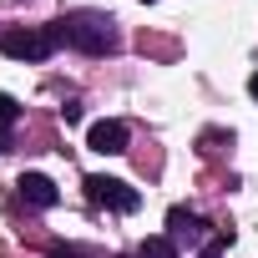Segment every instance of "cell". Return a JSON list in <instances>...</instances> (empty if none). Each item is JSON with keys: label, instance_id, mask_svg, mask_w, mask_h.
<instances>
[{"label": "cell", "instance_id": "cell-1", "mask_svg": "<svg viewBox=\"0 0 258 258\" xmlns=\"http://www.w3.org/2000/svg\"><path fill=\"white\" fill-rule=\"evenodd\" d=\"M61 36H66V46H76L86 56H111L116 51V21L101 16V11H71L61 21Z\"/></svg>", "mask_w": 258, "mask_h": 258}, {"label": "cell", "instance_id": "cell-2", "mask_svg": "<svg viewBox=\"0 0 258 258\" xmlns=\"http://www.w3.org/2000/svg\"><path fill=\"white\" fill-rule=\"evenodd\" d=\"M56 46H66L61 21L41 26V31H0V56H11V61H46V56H56Z\"/></svg>", "mask_w": 258, "mask_h": 258}, {"label": "cell", "instance_id": "cell-3", "mask_svg": "<svg viewBox=\"0 0 258 258\" xmlns=\"http://www.w3.org/2000/svg\"><path fill=\"white\" fill-rule=\"evenodd\" d=\"M213 238H218V233H213V223H208L203 213H192V208H172V213H167V243H172L177 253H203Z\"/></svg>", "mask_w": 258, "mask_h": 258}, {"label": "cell", "instance_id": "cell-4", "mask_svg": "<svg viewBox=\"0 0 258 258\" xmlns=\"http://www.w3.org/2000/svg\"><path fill=\"white\" fill-rule=\"evenodd\" d=\"M81 187H86V198H91L96 208H106V213H137V208H142V192H137L132 182H121V177H101V172H91Z\"/></svg>", "mask_w": 258, "mask_h": 258}, {"label": "cell", "instance_id": "cell-5", "mask_svg": "<svg viewBox=\"0 0 258 258\" xmlns=\"http://www.w3.org/2000/svg\"><path fill=\"white\" fill-rule=\"evenodd\" d=\"M126 142H132V126L116 121V116H106V121H91V126H86V147H91V152H101V157H121V152H126Z\"/></svg>", "mask_w": 258, "mask_h": 258}, {"label": "cell", "instance_id": "cell-6", "mask_svg": "<svg viewBox=\"0 0 258 258\" xmlns=\"http://www.w3.org/2000/svg\"><path fill=\"white\" fill-rule=\"evenodd\" d=\"M16 187H21V203H26V208H41V213H46V208L61 203V192H56V182H51L46 172H26Z\"/></svg>", "mask_w": 258, "mask_h": 258}, {"label": "cell", "instance_id": "cell-7", "mask_svg": "<svg viewBox=\"0 0 258 258\" xmlns=\"http://www.w3.org/2000/svg\"><path fill=\"white\" fill-rule=\"evenodd\" d=\"M21 121V101L0 91V152H11V126Z\"/></svg>", "mask_w": 258, "mask_h": 258}, {"label": "cell", "instance_id": "cell-8", "mask_svg": "<svg viewBox=\"0 0 258 258\" xmlns=\"http://www.w3.org/2000/svg\"><path fill=\"white\" fill-rule=\"evenodd\" d=\"M132 258H182V253H177V248L167 243V233H162V238H147V243H137V253H132Z\"/></svg>", "mask_w": 258, "mask_h": 258}, {"label": "cell", "instance_id": "cell-9", "mask_svg": "<svg viewBox=\"0 0 258 258\" xmlns=\"http://www.w3.org/2000/svg\"><path fill=\"white\" fill-rule=\"evenodd\" d=\"M248 91H253V101H258V71H253V76H248Z\"/></svg>", "mask_w": 258, "mask_h": 258}, {"label": "cell", "instance_id": "cell-10", "mask_svg": "<svg viewBox=\"0 0 258 258\" xmlns=\"http://www.w3.org/2000/svg\"><path fill=\"white\" fill-rule=\"evenodd\" d=\"M51 258H81V253H51Z\"/></svg>", "mask_w": 258, "mask_h": 258}, {"label": "cell", "instance_id": "cell-11", "mask_svg": "<svg viewBox=\"0 0 258 258\" xmlns=\"http://www.w3.org/2000/svg\"><path fill=\"white\" fill-rule=\"evenodd\" d=\"M142 6H157V0H142Z\"/></svg>", "mask_w": 258, "mask_h": 258}, {"label": "cell", "instance_id": "cell-12", "mask_svg": "<svg viewBox=\"0 0 258 258\" xmlns=\"http://www.w3.org/2000/svg\"><path fill=\"white\" fill-rule=\"evenodd\" d=\"M121 258H132V253H121Z\"/></svg>", "mask_w": 258, "mask_h": 258}]
</instances>
